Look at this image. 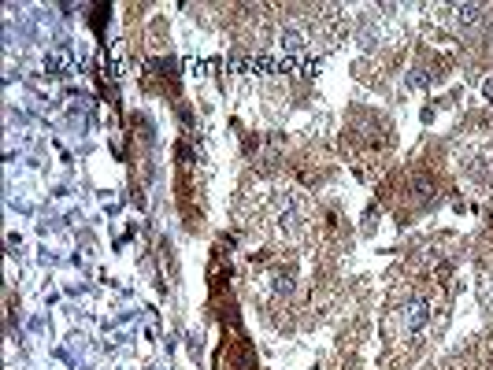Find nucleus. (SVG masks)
Masks as SVG:
<instances>
[{
	"label": "nucleus",
	"mask_w": 493,
	"mask_h": 370,
	"mask_svg": "<svg viewBox=\"0 0 493 370\" xmlns=\"http://www.w3.org/2000/svg\"><path fill=\"white\" fill-rule=\"evenodd\" d=\"M426 319H431V300H423V296H415V300H408L405 308H400V326H405V334L423 329Z\"/></svg>",
	"instance_id": "1"
},
{
	"label": "nucleus",
	"mask_w": 493,
	"mask_h": 370,
	"mask_svg": "<svg viewBox=\"0 0 493 370\" xmlns=\"http://www.w3.org/2000/svg\"><path fill=\"white\" fill-rule=\"evenodd\" d=\"M457 11H460L464 22H478V15H482V8H478V4H464V8H457Z\"/></svg>",
	"instance_id": "2"
}]
</instances>
